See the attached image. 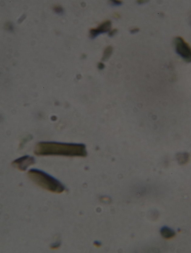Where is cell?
Segmentation results:
<instances>
[{"label": "cell", "instance_id": "6da1fadb", "mask_svg": "<svg viewBox=\"0 0 191 253\" xmlns=\"http://www.w3.org/2000/svg\"><path fill=\"white\" fill-rule=\"evenodd\" d=\"M34 153L38 156L83 157L87 155L85 145L55 142H41L38 143L35 148Z\"/></svg>", "mask_w": 191, "mask_h": 253}, {"label": "cell", "instance_id": "7a4b0ae2", "mask_svg": "<svg viewBox=\"0 0 191 253\" xmlns=\"http://www.w3.org/2000/svg\"><path fill=\"white\" fill-rule=\"evenodd\" d=\"M28 175L35 184L50 192L61 193L65 190L64 185L59 180L42 171L32 169L29 171Z\"/></svg>", "mask_w": 191, "mask_h": 253}, {"label": "cell", "instance_id": "3957f363", "mask_svg": "<svg viewBox=\"0 0 191 253\" xmlns=\"http://www.w3.org/2000/svg\"><path fill=\"white\" fill-rule=\"evenodd\" d=\"M176 53L188 62H191V48L181 37H177L174 40Z\"/></svg>", "mask_w": 191, "mask_h": 253}, {"label": "cell", "instance_id": "277c9868", "mask_svg": "<svg viewBox=\"0 0 191 253\" xmlns=\"http://www.w3.org/2000/svg\"><path fill=\"white\" fill-rule=\"evenodd\" d=\"M35 163V159L29 156H25L18 158L14 161L12 165L21 171H25L30 166Z\"/></svg>", "mask_w": 191, "mask_h": 253}, {"label": "cell", "instance_id": "5b68a950", "mask_svg": "<svg viewBox=\"0 0 191 253\" xmlns=\"http://www.w3.org/2000/svg\"><path fill=\"white\" fill-rule=\"evenodd\" d=\"M111 27V22L110 21H107L100 25L98 28L92 29L90 30V37L91 38H94L96 37L100 34L106 33L109 31Z\"/></svg>", "mask_w": 191, "mask_h": 253}, {"label": "cell", "instance_id": "8992f818", "mask_svg": "<svg viewBox=\"0 0 191 253\" xmlns=\"http://www.w3.org/2000/svg\"><path fill=\"white\" fill-rule=\"evenodd\" d=\"M161 233L163 237L166 239H171L176 235V233L174 230L167 227H163L161 228Z\"/></svg>", "mask_w": 191, "mask_h": 253}, {"label": "cell", "instance_id": "52a82bcc", "mask_svg": "<svg viewBox=\"0 0 191 253\" xmlns=\"http://www.w3.org/2000/svg\"><path fill=\"white\" fill-rule=\"evenodd\" d=\"M177 158L179 163L183 165L188 161L189 156V154L187 153H183L178 154Z\"/></svg>", "mask_w": 191, "mask_h": 253}, {"label": "cell", "instance_id": "ba28073f", "mask_svg": "<svg viewBox=\"0 0 191 253\" xmlns=\"http://www.w3.org/2000/svg\"><path fill=\"white\" fill-rule=\"evenodd\" d=\"M113 48L112 47L109 46L105 49L102 58L103 60L106 61L109 58L112 52Z\"/></svg>", "mask_w": 191, "mask_h": 253}, {"label": "cell", "instance_id": "9c48e42d", "mask_svg": "<svg viewBox=\"0 0 191 253\" xmlns=\"http://www.w3.org/2000/svg\"><path fill=\"white\" fill-rule=\"evenodd\" d=\"M55 12L57 14H62L63 12V10L62 8L60 7V6H57L54 8V9Z\"/></svg>", "mask_w": 191, "mask_h": 253}, {"label": "cell", "instance_id": "30bf717a", "mask_svg": "<svg viewBox=\"0 0 191 253\" xmlns=\"http://www.w3.org/2000/svg\"><path fill=\"white\" fill-rule=\"evenodd\" d=\"M117 32V30L116 29H115L113 30H112L111 31V32H110L109 33V35L110 37H112L113 35H114L115 34H116V32Z\"/></svg>", "mask_w": 191, "mask_h": 253}, {"label": "cell", "instance_id": "8fae6325", "mask_svg": "<svg viewBox=\"0 0 191 253\" xmlns=\"http://www.w3.org/2000/svg\"><path fill=\"white\" fill-rule=\"evenodd\" d=\"M112 1V2L114 4L116 5H120L122 3L121 1Z\"/></svg>", "mask_w": 191, "mask_h": 253}, {"label": "cell", "instance_id": "7c38bea8", "mask_svg": "<svg viewBox=\"0 0 191 253\" xmlns=\"http://www.w3.org/2000/svg\"><path fill=\"white\" fill-rule=\"evenodd\" d=\"M139 29L138 28H134V29H132L130 31L131 33L132 34L135 33L139 31Z\"/></svg>", "mask_w": 191, "mask_h": 253}, {"label": "cell", "instance_id": "4fadbf2b", "mask_svg": "<svg viewBox=\"0 0 191 253\" xmlns=\"http://www.w3.org/2000/svg\"><path fill=\"white\" fill-rule=\"evenodd\" d=\"M104 67V65H103V64L100 63L99 64V67L100 69L103 68Z\"/></svg>", "mask_w": 191, "mask_h": 253}, {"label": "cell", "instance_id": "5bb4252c", "mask_svg": "<svg viewBox=\"0 0 191 253\" xmlns=\"http://www.w3.org/2000/svg\"><path fill=\"white\" fill-rule=\"evenodd\" d=\"M114 17L116 18H119L120 17V15L118 14H115L114 15Z\"/></svg>", "mask_w": 191, "mask_h": 253}, {"label": "cell", "instance_id": "9a60e30c", "mask_svg": "<svg viewBox=\"0 0 191 253\" xmlns=\"http://www.w3.org/2000/svg\"><path fill=\"white\" fill-rule=\"evenodd\" d=\"M146 1H138V2L139 3H140V4H142V3H143V2H145Z\"/></svg>", "mask_w": 191, "mask_h": 253}]
</instances>
